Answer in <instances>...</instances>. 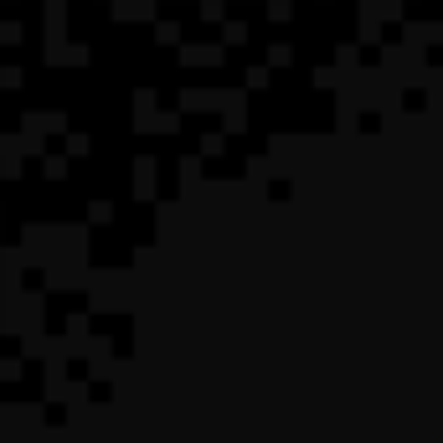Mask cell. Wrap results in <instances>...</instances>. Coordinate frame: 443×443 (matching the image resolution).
Returning <instances> with one entry per match:
<instances>
[{"mask_svg":"<svg viewBox=\"0 0 443 443\" xmlns=\"http://www.w3.org/2000/svg\"><path fill=\"white\" fill-rule=\"evenodd\" d=\"M42 21H47L42 57H57V52L68 47V0H42Z\"/></svg>","mask_w":443,"mask_h":443,"instance_id":"1","label":"cell"},{"mask_svg":"<svg viewBox=\"0 0 443 443\" xmlns=\"http://www.w3.org/2000/svg\"><path fill=\"white\" fill-rule=\"evenodd\" d=\"M88 62H93V52H88L83 42H68L57 57H47V68H88Z\"/></svg>","mask_w":443,"mask_h":443,"instance_id":"2","label":"cell"},{"mask_svg":"<svg viewBox=\"0 0 443 443\" xmlns=\"http://www.w3.org/2000/svg\"><path fill=\"white\" fill-rule=\"evenodd\" d=\"M21 36H26V26H21V21H0V47H16Z\"/></svg>","mask_w":443,"mask_h":443,"instance_id":"3","label":"cell"},{"mask_svg":"<svg viewBox=\"0 0 443 443\" xmlns=\"http://www.w3.org/2000/svg\"><path fill=\"white\" fill-rule=\"evenodd\" d=\"M0 88H21V68H0Z\"/></svg>","mask_w":443,"mask_h":443,"instance_id":"4","label":"cell"}]
</instances>
